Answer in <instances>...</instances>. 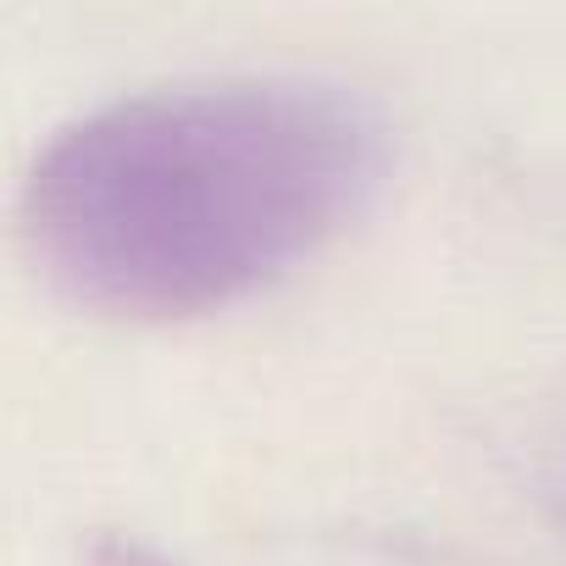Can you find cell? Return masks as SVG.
<instances>
[{
  "label": "cell",
  "instance_id": "6da1fadb",
  "mask_svg": "<svg viewBox=\"0 0 566 566\" xmlns=\"http://www.w3.org/2000/svg\"><path fill=\"white\" fill-rule=\"evenodd\" d=\"M389 161L378 112L312 78H206L106 101L29 167L18 228L90 312H228L356 222Z\"/></svg>",
  "mask_w": 566,
  "mask_h": 566
},
{
  "label": "cell",
  "instance_id": "7a4b0ae2",
  "mask_svg": "<svg viewBox=\"0 0 566 566\" xmlns=\"http://www.w3.org/2000/svg\"><path fill=\"white\" fill-rule=\"evenodd\" d=\"M95 566H167V560L156 549H145V544H106Z\"/></svg>",
  "mask_w": 566,
  "mask_h": 566
}]
</instances>
